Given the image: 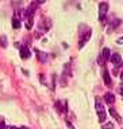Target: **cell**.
<instances>
[{
  "label": "cell",
  "instance_id": "obj_1",
  "mask_svg": "<svg viewBox=\"0 0 123 129\" xmlns=\"http://www.w3.org/2000/svg\"><path fill=\"white\" fill-rule=\"evenodd\" d=\"M96 112H97V117H99V121H100V122H104L106 118H107V114H106L104 106H103V104L100 102V100H99V98H96Z\"/></svg>",
  "mask_w": 123,
  "mask_h": 129
},
{
  "label": "cell",
  "instance_id": "obj_2",
  "mask_svg": "<svg viewBox=\"0 0 123 129\" xmlns=\"http://www.w3.org/2000/svg\"><path fill=\"white\" fill-rule=\"evenodd\" d=\"M108 11V4L107 3H100L99 4V19L101 23H106V15H107Z\"/></svg>",
  "mask_w": 123,
  "mask_h": 129
},
{
  "label": "cell",
  "instance_id": "obj_3",
  "mask_svg": "<svg viewBox=\"0 0 123 129\" xmlns=\"http://www.w3.org/2000/svg\"><path fill=\"white\" fill-rule=\"evenodd\" d=\"M110 56H111V54H110V50H108L107 47L103 48V51H101V54H100V58H99L100 64H104V63L110 59Z\"/></svg>",
  "mask_w": 123,
  "mask_h": 129
},
{
  "label": "cell",
  "instance_id": "obj_4",
  "mask_svg": "<svg viewBox=\"0 0 123 129\" xmlns=\"http://www.w3.org/2000/svg\"><path fill=\"white\" fill-rule=\"evenodd\" d=\"M110 60L112 62V64H115L116 67H120L123 64V60H122V56L119 54H111L110 56Z\"/></svg>",
  "mask_w": 123,
  "mask_h": 129
},
{
  "label": "cell",
  "instance_id": "obj_5",
  "mask_svg": "<svg viewBox=\"0 0 123 129\" xmlns=\"http://www.w3.org/2000/svg\"><path fill=\"white\" fill-rule=\"evenodd\" d=\"M91 35H92V31L91 30H88L85 34L83 35V38L80 39V43H79V48H81V47H84V44L89 40V38H91Z\"/></svg>",
  "mask_w": 123,
  "mask_h": 129
},
{
  "label": "cell",
  "instance_id": "obj_6",
  "mask_svg": "<svg viewBox=\"0 0 123 129\" xmlns=\"http://www.w3.org/2000/svg\"><path fill=\"white\" fill-rule=\"evenodd\" d=\"M35 54H37V58H38L41 62H46L47 60V58H49V55L46 54V52H43V51H41V50H38V48H37L35 50Z\"/></svg>",
  "mask_w": 123,
  "mask_h": 129
},
{
  "label": "cell",
  "instance_id": "obj_7",
  "mask_svg": "<svg viewBox=\"0 0 123 129\" xmlns=\"http://www.w3.org/2000/svg\"><path fill=\"white\" fill-rule=\"evenodd\" d=\"M30 50L26 47V46H20V56H22V59H28L30 58Z\"/></svg>",
  "mask_w": 123,
  "mask_h": 129
},
{
  "label": "cell",
  "instance_id": "obj_8",
  "mask_svg": "<svg viewBox=\"0 0 123 129\" xmlns=\"http://www.w3.org/2000/svg\"><path fill=\"white\" fill-rule=\"evenodd\" d=\"M104 101H106L108 105H112L114 102H115V95H114L111 91H107V93L104 94Z\"/></svg>",
  "mask_w": 123,
  "mask_h": 129
},
{
  "label": "cell",
  "instance_id": "obj_9",
  "mask_svg": "<svg viewBox=\"0 0 123 129\" xmlns=\"http://www.w3.org/2000/svg\"><path fill=\"white\" fill-rule=\"evenodd\" d=\"M103 79H104V83L110 86L111 85V77H110V73L107 69H103Z\"/></svg>",
  "mask_w": 123,
  "mask_h": 129
},
{
  "label": "cell",
  "instance_id": "obj_10",
  "mask_svg": "<svg viewBox=\"0 0 123 129\" xmlns=\"http://www.w3.org/2000/svg\"><path fill=\"white\" fill-rule=\"evenodd\" d=\"M110 114H111V116H112L114 118H115L119 124H122V117H120L119 114H118V112H116L114 108H110Z\"/></svg>",
  "mask_w": 123,
  "mask_h": 129
},
{
  "label": "cell",
  "instance_id": "obj_11",
  "mask_svg": "<svg viewBox=\"0 0 123 129\" xmlns=\"http://www.w3.org/2000/svg\"><path fill=\"white\" fill-rule=\"evenodd\" d=\"M12 27L14 28H19L20 27V20H19V18H16V16L12 18Z\"/></svg>",
  "mask_w": 123,
  "mask_h": 129
},
{
  "label": "cell",
  "instance_id": "obj_12",
  "mask_svg": "<svg viewBox=\"0 0 123 129\" xmlns=\"http://www.w3.org/2000/svg\"><path fill=\"white\" fill-rule=\"evenodd\" d=\"M32 24H34V20H32V18H27V20H26V28H27V30H31V28H32Z\"/></svg>",
  "mask_w": 123,
  "mask_h": 129
},
{
  "label": "cell",
  "instance_id": "obj_13",
  "mask_svg": "<svg viewBox=\"0 0 123 129\" xmlns=\"http://www.w3.org/2000/svg\"><path fill=\"white\" fill-rule=\"evenodd\" d=\"M0 46H2V47H6L7 46V38L4 35L0 36Z\"/></svg>",
  "mask_w": 123,
  "mask_h": 129
},
{
  "label": "cell",
  "instance_id": "obj_14",
  "mask_svg": "<svg viewBox=\"0 0 123 129\" xmlns=\"http://www.w3.org/2000/svg\"><path fill=\"white\" fill-rule=\"evenodd\" d=\"M101 129H115V126H114V124L112 122H106L103 125V128Z\"/></svg>",
  "mask_w": 123,
  "mask_h": 129
},
{
  "label": "cell",
  "instance_id": "obj_15",
  "mask_svg": "<svg viewBox=\"0 0 123 129\" xmlns=\"http://www.w3.org/2000/svg\"><path fill=\"white\" fill-rule=\"evenodd\" d=\"M119 24H120V20L115 19V20H114V22H112V27H116V26H119Z\"/></svg>",
  "mask_w": 123,
  "mask_h": 129
},
{
  "label": "cell",
  "instance_id": "obj_16",
  "mask_svg": "<svg viewBox=\"0 0 123 129\" xmlns=\"http://www.w3.org/2000/svg\"><path fill=\"white\" fill-rule=\"evenodd\" d=\"M0 129H6V124H4L3 120H0Z\"/></svg>",
  "mask_w": 123,
  "mask_h": 129
},
{
  "label": "cell",
  "instance_id": "obj_17",
  "mask_svg": "<svg viewBox=\"0 0 123 129\" xmlns=\"http://www.w3.org/2000/svg\"><path fill=\"white\" fill-rule=\"evenodd\" d=\"M39 78H41V82H42L43 85H46V82H45V77H43V74H41V75H39Z\"/></svg>",
  "mask_w": 123,
  "mask_h": 129
},
{
  "label": "cell",
  "instance_id": "obj_18",
  "mask_svg": "<svg viewBox=\"0 0 123 129\" xmlns=\"http://www.w3.org/2000/svg\"><path fill=\"white\" fill-rule=\"evenodd\" d=\"M116 43H119V44H123V36H120V38L116 40Z\"/></svg>",
  "mask_w": 123,
  "mask_h": 129
},
{
  "label": "cell",
  "instance_id": "obj_19",
  "mask_svg": "<svg viewBox=\"0 0 123 129\" xmlns=\"http://www.w3.org/2000/svg\"><path fill=\"white\" fill-rule=\"evenodd\" d=\"M119 93L122 94V98H123V85H120V87H119Z\"/></svg>",
  "mask_w": 123,
  "mask_h": 129
},
{
  "label": "cell",
  "instance_id": "obj_20",
  "mask_svg": "<svg viewBox=\"0 0 123 129\" xmlns=\"http://www.w3.org/2000/svg\"><path fill=\"white\" fill-rule=\"evenodd\" d=\"M66 124H68V126H69V129H75V128H73V125H72L71 122H69V121H66Z\"/></svg>",
  "mask_w": 123,
  "mask_h": 129
},
{
  "label": "cell",
  "instance_id": "obj_21",
  "mask_svg": "<svg viewBox=\"0 0 123 129\" xmlns=\"http://www.w3.org/2000/svg\"><path fill=\"white\" fill-rule=\"evenodd\" d=\"M35 3H37V4H42V3H45V0H37Z\"/></svg>",
  "mask_w": 123,
  "mask_h": 129
},
{
  "label": "cell",
  "instance_id": "obj_22",
  "mask_svg": "<svg viewBox=\"0 0 123 129\" xmlns=\"http://www.w3.org/2000/svg\"><path fill=\"white\" fill-rule=\"evenodd\" d=\"M120 79H122V83H123V71H122V74H120Z\"/></svg>",
  "mask_w": 123,
  "mask_h": 129
},
{
  "label": "cell",
  "instance_id": "obj_23",
  "mask_svg": "<svg viewBox=\"0 0 123 129\" xmlns=\"http://www.w3.org/2000/svg\"><path fill=\"white\" fill-rule=\"evenodd\" d=\"M18 129H28L27 126H22V128H18Z\"/></svg>",
  "mask_w": 123,
  "mask_h": 129
}]
</instances>
